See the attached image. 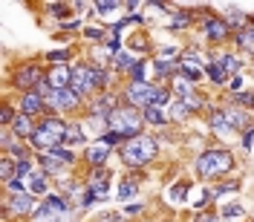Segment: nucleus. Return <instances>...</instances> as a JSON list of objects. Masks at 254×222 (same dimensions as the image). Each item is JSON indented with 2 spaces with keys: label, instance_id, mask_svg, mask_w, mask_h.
<instances>
[{
  "label": "nucleus",
  "instance_id": "a878e982",
  "mask_svg": "<svg viewBox=\"0 0 254 222\" xmlns=\"http://www.w3.org/2000/svg\"><path fill=\"white\" fill-rule=\"evenodd\" d=\"M208 121H211V127H214V130H220V133H225V130H228V124H225V116H222V110H214Z\"/></svg>",
  "mask_w": 254,
  "mask_h": 222
},
{
  "label": "nucleus",
  "instance_id": "79ce46f5",
  "mask_svg": "<svg viewBox=\"0 0 254 222\" xmlns=\"http://www.w3.org/2000/svg\"><path fill=\"white\" fill-rule=\"evenodd\" d=\"M193 222H220V217H217V214H196Z\"/></svg>",
  "mask_w": 254,
  "mask_h": 222
},
{
  "label": "nucleus",
  "instance_id": "f8f14e48",
  "mask_svg": "<svg viewBox=\"0 0 254 222\" xmlns=\"http://www.w3.org/2000/svg\"><path fill=\"white\" fill-rule=\"evenodd\" d=\"M46 81L52 84V90H66V84H72V69H69L66 63H64V66H55Z\"/></svg>",
  "mask_w": 254,
  "mask_h": 222
},
{
  "label": "nucleus",
  "instance_id": "412c9836",
  "mask_svg": "<svg viewBox=\"0 0 254 222\" xmlns=\"http://www.w3.org/2000/svg\"><path fill=\"white\" fill-rule=\"evenodd\" d=\"M222 116H225V124H228V130H234V127H243V113H237V110H222Z\"/></svg>",
  "mask_w": 254,
  "mask_h": 222
},
{
  "label": "nucleus",
  "instance_id": "c9c22d12",
  "mask_svg": "<svg viewBox=\"0 0 254 222\" xmlns=\"http://www.w3.org/2000/svg\"><path fill=\"white\" fill-rule=\"evenodd\" d=\"M222 217H228V220H231V217H243V208H240V205H225Z\"/></svg>",
  "mask_w": 254,
  "mask_h": 222
},
{
  "label": "nucleus",
  "instance_id": "c03bdc74",
  "mask_svg": "<svg viewBox=\"0 0 254 222\" xmlns=\"http://www.w3.org/2000/svg\"><path fill=\"white\" fill-rule=\"evenodd\" d=\"M9 190H12V193H21V190H23V179H12V182H9Z\"/></svg>",
  "mask_w": 254,
  "mask_h": 222
},
{
  "label": "nucleus",
  "instance_id": "c756f323",
  "mask_svg": "<svg viewBox=\"0 0 254 222\" xmlns=\"http://www.w3.org/2000/svg\"><path fill=\"white\" fill-rule=\"evenodd\" d=\"M15 170H18V179H26V176H32V164H29V159H21V161L15 164Z\"/></svg>",
  "mask_w": 254,
  "mask_h": 222
},
{
  "label": "nucleus",
  "instance_id": "aec40b11",
  "mask_svg": "<svg viewBox=\"0 0 254 222\" xmlns=\"http://www.w3.org/2000/svg\"><path fill=\"white\" fill-rule=\"evenodd\" d=\"M107 159V144H95V147H90V153H87V161L90 164H101Z\"/></svg>",
  "mask_w": 254,
  "mask_h": 222
},
{
  "label": "nucleus",
  "instance_id": "bb28decb",
  "mask_svg": "<svg viewBox=\"0 0 254 222\" xmlns=\"http://www.w3.org/2000/svg\"><path fill=\"white\" fill-rule=\"evenodd\" d=\"M188 113H190V104H188V101H176V104H173V110H170V116H173V119H179V121H182Z\"/></svg>",
  "mask_w": 254,
  "mask_h": 222
},
{
  "label": "nucleus",
  "instance_id": "4468645a",
  "mask_svg": "<svg viewBox=\"0 0 254 222\" xmlns=\"http://www.w3.org/2000/svg\"><path fill=\"white\" fill-rule=\"evenodd\" d=\"M107 188H110V173L95 170V173H93V182H90V190H93L98 199H104V196H107Z\"/></svg>",
  "mask_w": 254,
  "mask_h": 222
},
{
  "label": "nucleus",
  "instance_id": "2eb2a0df",
  "mask_svg": "<svg viewBox=\"0 0 254 222\" xmlns=\"http://www.w3.org/2000/svg\"><path fill=\"white\" fill-rule=\"evenodd\" d=\"M43 104H46V101H43L38 93H26L23 101H21V110H23V116H32V113H41Z\"/></svg>",
  "mask_w": 254,
  "mask_h": 222
},
{
  "label": "nucleus",
  "instance_id": "b1692460",
  "mask_svg": "<svg viewBox=\"0 0 254 222\" xmlns=\"http://www.w3.org/2000/svg\"><path fill=\"white\" fill-rule=\"evenodd\" d=\"M220 69L222 72H240V61L234 55H222L220 58Z\"/></svg>",
  "mask_w": 254,
  "mask_h": 222
},
{
  "label": "nucleus",
  "instance_id": "de8ad7c7",
  "mask_svg": "<svg viewBox=\"0 0 254 222\" xmlns=\"http://www.w3.org/2000/svg\"><path fill=\"white\" fill-rule=\"evenodd\" d=\"M61 26H64V29H78V26H81V23H78V20H64Z\"/></svg>",
  "mask_w": 254,
  "mask_h": 222
},
{
  "label": "nucleus",
  "instance_id": "c85d7f7f",
  "mask_svg": "<svg viewBox=\"0 0 254 222\" xmlns=\"http://www.w3.org/2000/svg\"><path fill=\"white\" fill-rule=\"evenodd\" d=\"M0 179H6V182L18 179V170L12 167V161H0Z\"/></svg>",
  "mask_w": 254,
  "mask_h": 222
},
{
  "label": "nucleus",
  "instance_id": "5701e85b",
  "mask_svg": "<svg viewBox=\"0 0 254 222\" xmlns=\"http://www.w3.org/2000/svg\"><path fill=\"white\" fill-rule=\"evenodd\" d=\"M64 141H69V144H81V141H84V133H81V127L66 124V136H64Z\"/></svg>",
  "mask_w": 254,
  "mask_h": 222
},
{
  "label": "nucleus",
  "instance_id": "f03ea898",
  "mask_svg": "<svg viewBox=\"0 0 254 222\" xmlns=\"http://www.w3.org/2000/svg\"><path fill=\"white\" fill-rule=\"evenodd\" d=\"M107 121H110L113 133H122L125 139H136L139 136V113L133 107H116Z\"/></svg>",
  "mask_w": 254,
  "mask_h": 222
},
{
  "label": "nucleus",
  "instance_id": "7ed1b4c3",
  "mask_svg": "<svg viewBox=\"0 0 254 222\" xmlns=\"http://www.w3.org/2000/svg\"><path fill=\"white\" fill-rule=\"evenodd\" d=\"M95 87H107V75L95 66H72V90L81 95Z\"/></svg>",
  "mask_w": 254,
  "mask_h": 222
},
{
  "label": "nucleus",
  "instance_id": "8fccbe9b",
  "mask_svg": "<svg viewBox=\"0 0 254 222\" xmlns=\"http://www.w3.org/2000/svg\"><path fill=\"white\" fill-rule=\"evenodd\" d=\"M252 35H254V32H252Z\"/></svg>",
  "mask_w": 254,
  "mask_h": 222
},
{
  "label": "nucleus",
  "instance_id": "0eeeda50",
  "mask_svg": "<svg viewBox=\"0 0 254 222\" xmlns=\"http://www.w3.org/2000/svg\"><path fill=\"white\" fill-rule=\"evenodd\" d=\"M153 93H156V87H150V84H145V81H133V84L127 87V101H130L133 107H150V104H153Z\"/></svg>",
  "mask_w": 254,
  "mask_h": 222
},
{
  "label": "nucleus",
  "instance_id": "ddd939ff",
  "mask_svg": "<svg viewBox=\"0 0 254 222\" xmlns=\"http://www.w3.org/2000/svg\"><path fill=\"white\" fill-rule=\"evenodd\" d=\"M113 104H116L113 95H101L98 101H93V119H110V113L116 110Z\"/></svg>",
  "mask_w": 254,
  "mask_h": 222
},
{
  "label": "nucleus",
  "instance_id": "cd10ccee",
  "mask_svg": "<svg viewBox=\"0 0 254 222\" xmlns=\"http://www.w3.org/2000/svg\"><path fill=\"white\" fill-rule=\"evenodd\" d=\"M29 188L35 190V193H43V190H46V179H43V173H32V176H29Z\"/></svg>",
  "mask_w": 254,
  "mask_h": 222
},
{
  "label": "nucleus",
  "instance_id": "dca6fc26",
  "mask_svg": "<svg viewBox=\"0 0 254 222\" xmlns=\"http://www.w3.org/2000/svg\"><path fill=\"white\" fill-rule=\"evenodd\" d=\"M205 32H208L214 40H222V38L228 35V23H225V20H217V18H208V20H205Z\"/></svg>",
  "mask_w": 254,
  "mask_h": 222
},
{
  "label": "nucleus",
  "instance_id": "a18cd8bd",
  "mask_svg": "<svg viewBox=\"0 0 254 222\" xmlns=\"http://www.w3.org/2000/svg\"><path fill=\"white\" fill-rule=\"evenodd\" d=\"M87 38H93V40H104V32H101V29H87Z\"/></svg>",
  "mask_w": 254,
  "mask_h": 222
},
{
  "label": "nucleus",
  "instance_id": "7c9ffc66",
  "mask_svg": "<svg viewBox=\"0 0 254 222\" xmlns=\"http://www.w3.org/2000/svg\"><path fill=\"white\" fill-rule=\"evenodd\" d=\"M208 75H211L214 84H225V72H222L217 63H208Z\"/></svg>",
  "mask_w": 254,
  "mask_h": 222
},
{
  "label": "nucleus",
  "instance_id": "09e8293b",
  "mask_svg": "<svg viewBox=\"0 0 254 222\" xmlns=\"http://www.w3.org/2000/svg\"><path fill=\"white\" fill-rule=\"evenodd\" d=\"M228 87H231V90H234V93H237V90H240V87H243V81H240V78H237V75H234V81H231V84H228Z\"/></svg>",
  "mask_w": 254,
  "mask_h": 222
},
{
  "label": "nucleus",
  "instance_id": "a211bd4d",
  "mask_svg": "<svg viewBox=\"0 0 254 222\" xmlns=\"http://www.w3.org/2000/svg\"><path fill=\"white\" fill-rule=\"evenodd\" d=\"M12 127H15L18 136H35V127H32L29 116H18V119L12 121Z\"/></svg>",
  "mask_w": 254,
  "mask_h": 222
},
{
  "label": "nucleus",
  "instance_id": "39448f33",
  "mask_svg": "<svg viewBox=\"0 0 254 222\" xmlns=\"http://www.w3.org/2000/svg\"><path fill=\"white\" fill-rule=\"evenodd\" d=\"M64 136H66V124H61L58 119H46L43 124L35 130V136H32V141L38 144V147H43V150H52L58 141H61Z\"/></svg>",
  "mask_w": 254,
  "mask_h": 222
},
{
  "label": "nucleus",
  "instance_id": "ea45409f",
  "mask_svg": "<svg viewBox=\"0 0 254 222\" xmlns=\"http://www.w3.org/2000/svg\"><path fill=\"white\" fill-rule=\"evenodd\" d=\"M234 101H237V104H254V95L252 93H237Z\"/></svg>",
  "mask_w": 254,
  "mask_h": 222
},
{
  "label": "nucleus",
  "instance_id": "20e7f679",
  "mask_svg": "<svg viewBox=\"0 0 254 222\" xmlns=\"http://www.w3.org/2000/svg\"><path fill=\"white\" fill-rule=\"evenodd\" d=\"M231 156L225 153V150H208V153H202V156L196 159V170H199V176H220L225 170H231Z\"/></svg>",
  "mask_w": 254,
  "mask_h": 222
},
{
  "label": "nucleus",
  "instance_id": "37998d69",
  "mask_svg": "<svg viewBox=\"0 0 254 222\" xmlns=\"http://www.w3.org/2000/svg\"><path fill=\"white\" fill-rule=\"evenodd\" d=\"M49 12H52V15H58V18H61L64 12H66V6H64V3H49Z\"/></svg>",
  "mask_w": 254,
  "mask_h": 222
},
{
  "label": "nucleus",
  "instance_id": "423d86ee",
  "mask_svg": "<svg viewBox=\"0 0 254 222\" xmlns=\"http://www.w3.org/2000/svg\"><path fill=\"white\" fill-rule=\"evenodd\" d=\"M72 161H75V156H72L69 150H61V147H52V150L41 153V167H43V173H64Z\"/></svg>",
  "mask_w": 254,
  "mask_h": 222
},
{
  "label": "nucleus",
  "instance_id": "49530a36",
  "mask_svg": "<svg viewBox=\"0 0 254 222\" xmlns=\"http://www.w3.org/2000/svg\"><path fill=\"white\" fill-rule=\"evenodd\" d=\"M170 196H173V199H182V196H185V185H176V188L170 190Z\"/></svg>",
  "mask_w": 254,
  "mask_h": 222
},
{
  "label": "nucleus",
  "instance_id": "f704fd0d",
  "mask_svg": "<svg viewBox=\"0 0 254 222\" xmlns=\"http://www.w3.org/2000/svg\"><path fill=\"white\" fill-rule=\"evenodd\" d=\"M69 58V52H64V49H58V52H49V61L55 63V66H64V61Z\"/></svg>",
  "mask_w": 254,
  "mask_h": 222
},
{
  "label": "nucleus",
  "instance_id": "9b49d317",
  "mask_svg": "<svg viewBox=\"0 0 254 222\" xmlns=\"http://www.w3.org/2000/svg\"><path fill=\"white\" fill-rule=\"evenodd\" d=\"M41 81H43V75H41V69H38V66H23V69H18V75H15V84H18V87H23V90L38 87Z\"/></svg>",
  "mask_w": 254,
  "mask_h": 222
},
{
  "label": "nucleus",
  "instance_id": "6ab92c4d",
  "mask_svg": "<svg viewBox=\"0 0 254 222\" xmlns=\"http://www.w3.org/2000/svg\"><path fill=\"white\" fill-rule=\"evenodd\" d=\"M136 58H133V55H127V52H116V55H113V66H116V69H133V66H136Z\"/></svg>",
  "mask_w": 254,
  "mask_h": 222
},
{
  "label": "nucleus",
  "instance_id": "72a5a7b5",
  "mask_svg": "<svg viewBox=\"0 0 254 222\" xmlns=\"http://www.w3.org/2000/svg\"><path fill=\"white\" fill-rule=\"evenodd\" d=\"M237 43H240V46H246V49H254V35H252V32H240Z\"/></svg>",
  "mask_w": 254,
  "mask_h": 222
},
{
  "label": "nucleus",
  "instance_id": "393cba45",
  "mask_svg": "<svg viewBox=\"0 0 254 222\" xmlns=\"http://www.w3.org/2000/svg\"><path fill=\"white\" fill-rule=\"evenodd\" d=\"M173 90H176V95H179L182 101H188L190 98V84L185 81V78H176V81H173Z\"/></svg>",
  "mask_w": 254,
  "mask_h": 222
},
{
  "label": "nucleus",
  "instance_id": "4c0bfd02",
  "mask_svg": "<svg viewBox=\"0 0 254 222\" xmlns=\"http://www.w3.org/2000/svg\"><path fill=\"white\" fill-rule=\"evenodd\" d=\"M130 75H133V81H145V63H136L130 69Z\"/></svg>",
  "mask_w": 254,
  "mask_h": 222
},
{
  "label": "nucleus",
  "instance_id": "2f4dec72",
  "mask_svg": "<svg viewBox=\"0 0 254 222\" xmlns=\"http://www.w3.org/2000/svg\"><path fill=\"white\" fill-rule=\"evenodd\" d=\"M188 23H190V15H185V12H179V15L170 20V26H173V29H182V26H188Z\"/></svg>",
  "mask_w": 254,
  "mask_h": 222
},
{
  "label": "nucleus",
  "instance_id": "9d476101",
  "mask_svg": "<svg viewBox=\"0 0 254 222\" xmlns=\"http://www.w3.org/2000/svg\"><path fill=\"white\" fill-rule=\"evenodd\" d=\"M9 211H12V214H18V217L32 214V211H35V199H32V193H26V190L12 193V196H9Z\"/></svg>",
  "mask_w": 254,
  "mask_h": 222
},
{
  "label": "nucleus",
  "instance_id": "1a4fd4ad",
  "mask_svg": "<svg viewBox=\"0 0 254 222\" xmlns=\"http://www.w3.org/2000/svg\"><path fill=\"white\" fill-rule=\"evenodd\" d=\"M52 110H72V107H78V101H81V95L75 93L72 87H66V90H52L49 98H43Z\"/></svg>",
  "mask_w": 254,
  "mask_h": 222
},
{
  "label": "nucleus",
  "instance_id": "f257e3e1",
  "mask_svg": "<svg viewBox=\"0 0 254 222\" xmlns=\"http://www.w3.org/2000/svg\"><path fill=\"white\" fill-rule=\"evenodd\" d=\"M153 156H156V141L148 139V136H136L122 150V159H125V164H130V167H142V164H148Z\"/></svg>",
  "mask_w": 254,
  "mask_h": 222
},
{
  "label": "nucleus",
  "instance_id": "f3484780",
  "mask_svg": "<svg viewBox=\"0 0 254 222\" xmlns=\"http://www.w3.org/2000/svg\"><path fill=\"white\" fill-rule=\"evenodd\" d=\"M145 121H150V124H162L165 121V107H159V104H150V107H145Z\"/></svg>",
  "mask_w": 254,
  "mask_h": 222
},
{
  "label": "nucleus",
  "instance_id": "58836bf2",
  "mask_svg": "<svg viewBox=\"0 0 254 222\" xmlns=\"http://www.w3.org/2000/svg\"><path fill=\"white\" fill-rule=\"evenodd\" d=\"M243 20H246V18H243V12H237V9L228 15V23H234V26H243Z\"/></svg>",
  "mask_w": 254,
  "mask_h": 222
},
{
  "label": "nucleus",
  "instance_id": "473e14b6",
  "mask_svg": "<svg viewBox=\"0 0 254 222\" xmlns=\"http://www.w3.org/2000/svg\"><path fill=\"white\" fill-rule=\"evenodd\" d=\"M173 69H176V63H173V61H165V58H159V61H156V72H159V75L173 72Z\"/></svg>",
  "mask_w": 254,
  "mask_h": 222
},
{
  "label": "nucleus",
  "instance_id": "4be33fe9",
  "mask_svg": "<svg viewBox=\"0 0 254 222\" xmlns=\"http://www.w3.org/2000/svg\"><path fill=\"white\" fill-rule=\"evenodd\" d=\"M136 190H139V182L136 179H127L119 185V199H130V196H136Z\"/></svg>",
  "mask_w": 254,
  "mask_h": 222
},
{
  "label": "nucleus",
  "instance_id": "6e6552de",
  "mask_svg": "<svg viewBox=\"0 0 254 222\" xmlns=\"http://www.w3.org/2000/svg\"><path fill=\"white\" fill-rule=\"evenodd\" d=\"M69 205L64 202L61 196H49L38 211H35V220L38 222H58V217H61V211H66Z\"/></svg>",
  "mask_w": 254,
  "mask_h": 222
},
{
  "label": "nucleus",
  "instance_id": "a19ab883",
  "mask_svg": "<svg viewBox=\"0 0 254 222\" xmlns=\"http://www.w3.org/2000/svg\"><path fill=\"white\" fill-rule=\"evenodd\" d=\"M9 121H15V116H12L9 107H3V110H0V124H9Z\"/></svg>",
  "mask_w": 254,
  "mask_h": 222
},
{
  "label": "nucleus",
  "instance_id": "e433bc0d",
  "mask_svg": "<svg viewBox=\"0 0 254 222\" xmlns=\"http://www.w3.org/2000/svg\"><path fill=\"white\" fill-rule=\"evenodd\" d=\"M93 9H95V12H101V15H107V12H116L119 3H95Z\"/></svg>",
  "mask_w": 254,
  "mask_h": 222
}]
</instances>
